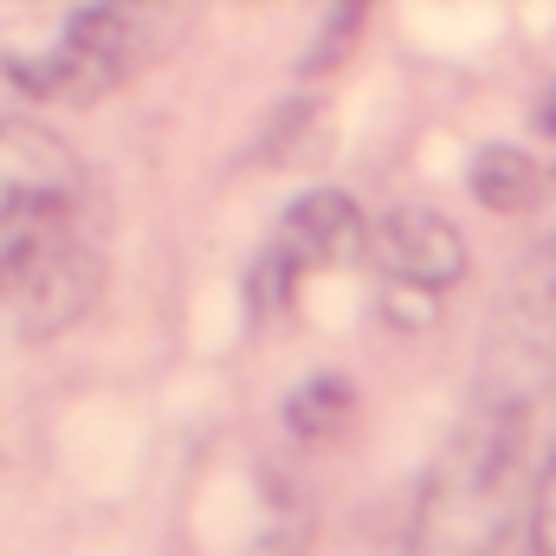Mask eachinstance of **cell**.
I'll use <instances>...</instances> for the list:
<instances>
[{"label": "cell", "mask_w": 556, "mask_h": 556, "mask_svg": "<svg viewBox=\"0 0 556 556\" xmlns=\"http://www.w3.org/2000/svg\"><path fill=\"white\" fill-rule=\"evenodd\" d=\"M330 149H337V130L324 124L317 104H285V111L273 117V155L278 162H291V168H317Z\"/></svg>", "instance_id": "obj_10"}, {"label": "cell", "mask_w": 556, "mask_h": 556, "mask_svg": "<svg viewBox=\"0 0 556 556\" xmlns=\"http://www.w3.org/2000/svg\"><path fill=\"white\" fill-rule=\"evenodd\" d=\"M168 7H46L0 20V85L20 98L91 104L168 46Z\"/></svg>", "instance_id": "obj_1"}, {"label": "cell", "mask_w": 556, "mask_h": 556, "mask_svg": "<svg viewBox=\"0 0 556 556\" xmlns=\"http://www.w3.org/2000/svg\"><path fill=\"white\" fill-rule=\"evenodd\" d=\"M531 551L556 556V453L538 472V485H531Z\"/></svg>", "instance_id": "obj_11"}, {"label": "cell", "mask_w": 556, "mask_h": 556, "mask_svg": "<svg viewBox=\"0 0 556 556\" xmlns=\"http://www.w3.org/2000/svg\"><path fill=\"white\" fill-rule=\"evenodd\" d=\"M518 420L505 408H479L453 440L446 466L427 485V538L453 556H492L505 544L518 505Z\"/></svg>", "instance_id": "obj_2"}, {"label": "cell", "mask_w": 556, "mask_h": 556, "mask_svg": "<svg viewBox=\"0 0 556 556\" xmlns=\"http://www.w3.org/2000/svg\"><path fill=\"white\" fill-rule=\"evenodd\" d=\"M556 389V240H544L505 285L479 337V408L531 415Z\"/></svg>", "instance_id": "obj_3"}, {"label": "cell", "mask_w": 556, "mask_h": 556, "mask_svg": "<svg viewBox=\"0 0 556 556\" xmlns=\"http://www.w3.org/2000/svg\"><path fill=\"white\" fill-rule=\"evenodd\" d=\"M466 181H472V201L492 207V214H531L551 194V168L531 149H518V142H485L472 155Z\"/></svg>", "instance_id": "obj_8"}, {"label": "cell", "mask_w": 556, "mask_h": 556, "mask_svg": "<svg viewBox=\"0 0 556 556\" xmlns=\"http://www.w3.org/2000/svg\"><path fill=\"white\" fill-rule=\"evenodd\" d=\"M350 415H356V395H350V382H343L337 369H317V376L298 382L291 402H285V420H291L298 440H330V433L350 427Z\"/></svg>", "instance_id": "obj_9"}, {"label": "cell", "mask_w": 556, "mask_h": 556, "mask_svg": "<svg viewBox=\"0 0 556 556\" xmlns=\"http://www.w3.org/2000/svg\"><path fill=\"white\" fill-rule=\"evenodd\" d=\"M343 20H337V33H330V20H324V33H317V46L304 52V72H324L330 59H343V46L356 39V26H363V7H337Z\"/></svg>", "instance_id": "obj_12"}, {"label": "cell", "mask_w": 556, "mask_h": 556, "mask_svg": "<svg viewBox=\"0 0 556 556\" xmlns=\"http://www.w3.org/2000/svg\"><path fill=\"white\" fill-rule=\"evenodd\" d=\"M369 233H376V220H363V207H356L343 188H311V194H298V201L285 207V220H278L273 247H266L260 266H253V298H260V311H285L311 273L369 260Z\"/></svg>", "instance_id": "obj_6"}, {"label": "cell", "mask_w": 556, "mask_h": 556, "mask_svg": "<svg viewBox=\"0 0 556 556\" xmlns=\"http://www.w3.org/2000/svg\"><path fill=\"white\" fill-rule=\"evenodd\" d=\"M104 285V253L91 240L85 220L39 233L13 253H0V317L13 324V337L46 343L72 324H85V311L98 304Z\"/></svg>", "instance_id": "obj_4"}, {"label": "cell", "mask_w": 556, "mask_h": 556, "mask_svg": "<svg viewBox=\"0 0 556 556\" xmlns=\"http://www.w3.org/2000/svg\"><path fill=\"white\" fill-rule=\"evenodd\" d=\"M369 266H376L389 298H427V304H440L466 278V240L433 207H389V214H376Z\"/></svg>", "instance_id": "obj_7"}, {"label": "cell", "mask_w": 556, "mask_h": 556, "mask_svg": "<svg viewBox=\"0 0 556 556\" xmlns=\"http://www.w3.org/2000/svg\"><path fill=\"white\" fill-rule=\"evenodd\" d=\"M85 220V162L39 117H0V253Z\"/></svg>", "instance_id": "obj_5"}]
</instances>
